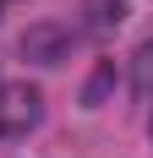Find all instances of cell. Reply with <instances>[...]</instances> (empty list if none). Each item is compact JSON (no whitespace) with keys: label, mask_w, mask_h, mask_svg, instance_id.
<instances>
[{"label":"cell","mask_w":153,"mask_h":158,"mask_svg":"<svg viewBox=\"0 0 153 158\" xmlns=\"http://www.w3.org/2000/svg\"><path fill=\"white\" fill-rule=\"evenodd\" d=\"M88 11H93V33H115L126 22V0H93Z\"/></svg>","instance_id":"obj_3"},{"label":"cell","mask_w":153,"mask_h":158,"mask_svg":"<svg viewBox=\"0 0 153 158\" xmlns=\"http://www.w3.org/2000/svg\"><path fill=\"white\" fill-rule=\"evenodd\" d=\"M22 55L38 65H60L66 55H71V27L66 22H33L28 33H22Z\"/></svg>","instance_id":"obj_2"},{"label":"cell","mask_w":153,"mask_h":158,"mask_svg":"<svg viewBox=\"0 0 153 158\" xmlns=\"http://www.w3.org/2000/svg\"><path fill=\"white\" fill-rule=\"evenodd\" d=\"M137 87H142V93H153V38L137 49Z\"/></svg>","instance_id":"obj_4"},{"label":"cell","mask_w":153,"mask_h":158,"mask_svg":"<svg viewBox=\"0 0 153 158\" xmlns=\"http://www.w3.org/2000/svg\"><path fill=\"white\" fill-rule=\"evenodd\" d=\"M38 120H44V93L38 87H28V82L0 87V136H28Z\"/></svg>","instance_id":"obj_1"}]
</instances>
